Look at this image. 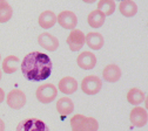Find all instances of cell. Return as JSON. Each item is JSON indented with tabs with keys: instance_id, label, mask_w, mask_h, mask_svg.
<instances>
[{
	"instance_id": "d4e9b609",
	"label": "cell",
	"mask_w": 148,
	"mask_h": 131,
	"mask_svg": "<svg viewBox=\"0 0 148 131\" xmlns=\"http://www.w3.org/2000/svg\"><path fill=\"white\" fill-rule=\"evenodd\" d=\"M84 3H87V4H93V3H95L97 0H82Z\"/></svg>"
},
{
	"instance_id": "7a4b0ae2",
	"label": "cell",
	"mask_w": 148,
	"mask_h": 131,
	"mask_svg": "<svg viewBox=\"0 0 148 131\" xmlns=\"http://www.w3.org/2000/svg\"><path fill=\"white\" fill-rule=\"evenodd\" d=\"M72 131H98L99 123L93 117H86L84 115H75L71 118Z\"/></svg>"
},
{
	"instance_id": "30bf717a",
	"label": "cell",
	"mask_w": 148,
	"mask_h": 131,
	"mask_svg": "<svg viewBox=\"0 0 148 131\" xmlns=\"http://www.w3.org/2000/svg\"><path fill=\"white\" fill-rule=\"evenodd\" d=\"M38 43L45 48L46 50H49V52H54L57 50L58 47H59V40L55 37L54 35L49 34V33H41L38 37Z\"/></svg>"
},
{
	"instance_id": "4fadbf2b",
	"label": "cell",
	"mask_w": 148,
	"mask_h": 131,
	"mask_svg": "<svg viewBox=\"0 0 148 131\" xmlns=\"http://www.w3.org/2000/svg\"><path fill=\"white\" fill-rule=\"evenodd\" d=\"M102 77L105 81L110 82V83L119 81L121 77V70H120L119 66H116V64L106 66L105 69L102 70Z\"/></svg>"
},
{
	"instance_id": "9a60e30c",
	"label": "cell",
	"mask_w": 148,
	"mask_h": 131,
	"mask_svg": "<svg viewBox=\"0 0 148 131\" xmlns=\"http://www.w3.org/2000/svg\"><path fill=\"white\" fill-rule=\"evenodd\" d=\"M38 22L41 28H45V29L52 28L55 25V22H57V15L52 11H45L39 15Z\"/></svg>"
},
{
	"instance_id": "ba28073f",
	"label": "cell",
	"mask_w": 148,
	"mask_h": 131,
	"mask_svg": "<svg viewBox=\"0 0 148 131\" xmlns=\"http://www.w3.org/2000/svg\"><path fill=\"white\" fill-rule=\"evenodd\" d=\"M57 21L59 22V25L62 28L74 29L77 27L78 19H77V15L74 14L73 12H71V11H62L57 16Z\"/></svg>"
},
{
	"instance_id": "8992f818",
	"label": "cell",
	"mask_w": 148,
	"mask_h": 131,
	"mask_svg": "<svg viewBox=\"0 0 148 131\" xmlns=\"http://www.w3.org/2000/svg\"><path fill=\"white\" fill-rule=\"evenodd\" d=\"M6 101L10 108L19 110L26 104V95L19 89H13L8 92Z\"/></svg>"
},
{
	"instance_id": "3957f363",
	"label": "cell",
	"mask_w": 148,
	"mask_h": 131,
	"mask_svg": "<svg viewBox=\"0 0 148 131\" xmlns=\"http://www.w3.org/2000/svg\"><path fill=\"white\" fill-rule=\"evenodd\" d=\"M57 95H58V89L52 83L41 84L40 87H38L36 92H35L36 100L44 104L53 102L55 100V97H57Z\"/></svg>"
},
{
	"instance_id": "e0dca14e",
	"label": "cell",
	"mask_w": 148,
	"mask_h": 131,
	"mask_svg": "<svg viewBox=\"0 0 148 131\" xmlns=\"http://www.w3.org/2000/svg\"><path fill=\"white\" fill-rule=\"evenodd\" d=\"M19 66H20V60H19V58H16L14 55L6 56L3 61V70L6 74L15 73L19 69Z\"/></svg>"
},
{
	"instance_id": "44dd1931",
	"label": "cell",
	"mask_w": 148,
	"mask_h": 131,
	"mask_svg": "<svg viewBox=\"0 0 148 131\" xmlns=\"http://www.w3.org/2000/svg\"><path fill=\"white\" fill-rule=\"evenodd\" d=\"M13 10L7 0H0V24L7 22L12 18Z\"/></svg>"
},
{
	"instance_id": "d6986e66",
	"label": "cell",
	"mask_w": 148,
	"mask_h": 131,
	"mask_svg": "<svg viewBox=\"0 0 148 131\" xmlns=\"http://www.w3.org/2000/svg\"><path fill=\"white\" fill-rule=\"evenodd\" d=\"M105 15L100 12V11H92L89 14H88V18H87V21H88V25L92 27V28H100L103 24H105Z\"/></svg>"
},
{
	"instance_id": "603a6c76",
	"label": "cell",
	"mask_w": 148,
	"mask_h": 131,
	"mask_svg": "<svg viewBox=\"0 0 148 131\" xmlns=\"http://www.w3.org/2000/svg\"><path fill=\"white\" fill-rule=\"evenodd\" d=\"M4 98H5V91L0 88V103H3Z\"/></svg>"
},
{
	"instance_id": "2e32d148",
	"label": "cell",
	"mask_w": 148,
	"mask_h": 131,
	"mask_svg": "<svg viewBox=\"0 0 148 131\" xmlns=\"http://www.w3.org/2000/svg\"><path fill=\"white\" fill-rule=\"evenodd\" d=\"M119 11L123 16L131 18L138 13V6L133 0H122L119 5Z\"/></svg>"
},
{
	"instance_id": "7402d4cb",
	"label": "cell",
	"mask_w": 148,
	"mask_h": 131,
	"mask_svg": "<svg viewBox=\"0 0 148 131\" xmlns=\"http://www.w3.org/2000/svg\"><path fill=\"white\" fill-rule=\"evenodd\" d=\"M98 11H100L105 16L112 15L115 11L114 0H100L98 3Z\"/></svg>"
},
{
	"instance_id": "277c9868",
	"label": "cell",
	"mask_w": 148,
	"mask_h": 131,
	"mask_svg": "<svg viewBox=\"0 0 148 131\" xmlns=\"http://www.w3.org/2000/svg\"><path fill=\"white\" fill-rule=\"evenodd\" d=\"M102 81L95 75H88L81 82V89L87 95H95L101 90Z\"/></svg>"
},
{
	"instance_id": "5b68a950",
	"label": "cell",
	"mask_w": 148,
	"mask_h": 131,
	"mask_svg": "<svg viewBox=\"0 0 148 131\" xmlns=\"http://www.w3.org/2000/svg\"><path fill=\"white\" fill-rule=\"evenodd\" d=\"M16 131H49V129L41 119L27 118L18 124Z\"/></svg>"
},
{
	"instance_id": "484cf974",
	"label": "cell",
	"mask_w": 148,
	"mask_h": 131,
	"mask_svg": "<svg viewBox=\"0 0 148 131\" xmlns=\"http://www.w3.org/2000/svg\"><path fill=\"white\" fill-rule=\"evenodd\" d=\"M0 80H1V70H0Z\"/></svg>"
},
{
	"instance_id": "7c38bea8",
	"label": "cell",
	"mask_w": 148,
	"mask_h": 131,
	"mask_svg": "<svg viewBox=\"0 0 148 131\" xmlns=\"http://www.w3.org/2000/svg\"><path fill=\"white\" fill-rule=\"evenodd\" d=\"M85 42L87 43V46L93 49V50H99L103 47L105 40H103V36L100 33L97 32H90L85 36Z\"/></svg>"
},
{
	"instance_id": "cb8c5ba5",
	"label": "cell",
	"mask_w": 148,
	"mask_h": 131,
	"mask_svg": "<svg viewBox=\"0 0 148 131\" xmlns=\"http://www.w3.org/2000/svg\"><path fill=\"white\" fill-rule=\"evenodd\" d=\"M0 131H5V123L1 118H0Z\"/></svg>"
},
{
	"instance_id": "8fae6325",
	"label": "cell",
	"mask_w": 148,
	"mask_h": 131,
	"mask_svg": "<svg viewBox=\"0 0 148 131\" xmlns=\"http://www.w3.org/2000/svg\"><path fill=\"white\" fill-rule=\"evenodd\" d=\"M77 63L81 69H85V70L93 69L97 64V56L90 52H82L78 56Z\"/></svg>"
},
{
	"instance_id": "52a82bcc",
	"label": "cell",
	"mask_w": 148,
	"mask_h": 131,
	"mask_svg": "<svg viewBox=\"0 0 148 131\" xmlns=\"http://www.w3.org/2000/svg\"><path fill=\"white\" fill-rule=\"evenodd\" d=\"M67 43L72 52L80 50L85 45V34L80 29H77V28L72 29V32L67 37Z\"/></svg>"
},
{
	"instance_id": "ac0fdd59",
	"label": "cell",
	"mask_w": 148,
	"mask_h": 131,
	"mask_svg": "<svg viewBox=\"0 0 148 131\" xmlns=\"http://www.w3.org/2000/svg\"><path fill=\"white\" fill-rule=\"evenodd\" d=\"M57 110L61 115H69L74 110V103L69 97H61L57 103Z\"/></svg>"
},
{
	"instance_id": "6da1fadb",
	"label": "cell",
	"mask_w": 148,
	"mask_h": 131,
	"mask_svg": "<svg viewBox=\"0 0 148 131\" xmlns=\"http://www.w3.org/2000/svg\"><path fill=\"white\" fill-rule=\"evenodd\" d=\"M21 73L28 81H44L52 73V61L49 56L40 52L27 54L21 61Z\"/></svg>"
},
{
	"instance_id": "9c48e42d",
	"label": "cell",
	"mask_w": 148,
	"mask_h": 131,
	"mask_svg": "<svg viewBox=\"0 0 148 131\" xmlns=\"http://www.w3.org/2000/svg\"><path fill=\"white\" fill-rule=\"evenodd\" d=\"M129 119L131 123L136 126V128H142L147 124L148 121V115L146 109L141 108V107H136L131 111V115H129Z\"/></svg>"
},
{
	"instance_id": "5bb4252c",
	"label": "cell",
	"mask_w": 148,
	"mask_h": 131,
	"mask_svg": "<svg viewBox=\"0 0 148 131\" xmlns=\"http://www.w3.org/2000/svg\"><path fill=\"white\" fill-rule=\"evenodd\" d=\"M59 90L62 94H66V95L74 94L78 90V82H77V80L71 77V76L61 79L59 81Z\"/></svg>"
},
{
	"instance_id": "ffe728a7",
	"label": "cell",
	"mask_w": 148,
	"mask_h": 131,
	"mask_svg": "<svg viewBox=\"0 0 148 131\" xmlns=\"http://www.w3.org/2000/svg\"><path fill=\"white\" fill-rule=\"evenodd\" d=\"M145 100H146L145 92L141 91L138 88H132L131 90L128 91V94H127V101H128V103H131L133 105H138V104L142 103Z\"/></svg>"
},
{
	"instance_id": "4316f807",
	"label": "cell",
	"mask_w": 148,
	"mask_h": 131,
	"mask_svg": "<svg viewBox=\"0 0 148 131\" xmlns=\"http://www.w3.org/2000/svg\"><path fill=\"white\" fill-rule=\"evenodd\" d=\"M121 1H122V0H121Z\"/></svg>"
}]
</instances>
